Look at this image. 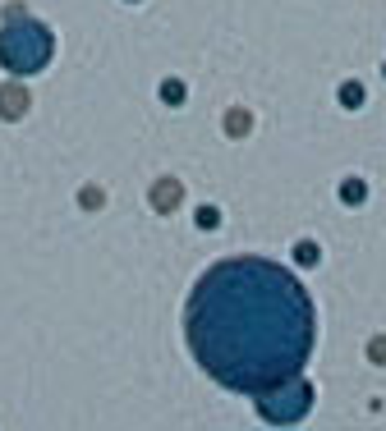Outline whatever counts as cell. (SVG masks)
Returning <instances> with one entry per match:
<instances>
[{
  "instance_id": "6da1fadb",
  "label": "cell",
  "mask_w": 386,
  "mask_h": 431,
  "mask_svg": "<svg viewBox=\"0 0 386 431\" xmlns=\"http://www.w3.org/2000/svg\"><path fill=\"white\" fill-rule=\"evenodd\" d=\"M184 340L211 381L239 395H263L308 362L313 308L276 262L230 257L193 285Z\"/></svg>"
},
{
  "instance_id": "7a4b0ae2",
  "label": "cell",
  "mask_w": 386,
  "mask_h": 431,
  "mask_svg": "<svg viewBox=\"0 0 386 431\" xmlns=\"http://www.w3.org/2000/svg\"><path fill=\"white\" fill-rule=\"evenodd\" d=\"M55 42L37 18L23 14V5L5 9V28H0V65L14 74H37L46 60H51Z\"/></svg>"
},
{
  "instance_id": "3957f363",
  "label": "cell",
  "mask_w": 386,
  "mask_h": 431,
  "mask_svg": "<svg viewBox=\"0 0 386 431\" xmlns=\"http://www.w3.org/2000/svg\"><path fill=\"white\" fill-rule=\"evenodd\" d=\"M253 399H258V413H263L267 422L285 427V422H299V418L308 413V404H313V386L299 381V376H290V381L263 390V395H253Z\"/></svg>"
},
{
  "instance_id": "277c9868",
  "label": "cell",
  "mask_w": 386,
  "mask_h": 431,
  "mask_svg": "<svg viewBox=\"0 0 386 431\" xmlns=\"http://www.w3.org/2000/svg\"><path fill=\"white\" fill-rule=\"evenodd\" d=\"M23 111H28V87L5 83L0 87V120H18Z\"/></svg>"
},
{
  "instance_id": "5b68a950",
  "label": "cell",
  "mask_w": 386,
  "mask_h": 431,
  "mask_svg": "<svg viewBox=\"0 0 386 431\" xmlns=\"http://www.w3.org/2000/svg\"><path fill=\"white\" fill-rule=\"evenodd\" d=\"M180 198H184L180 179H157V184H152V207H157L161 216H166V211H175V207H180Z\"/></svg>"
},
{
  "instance_id": "8992f818",
  "label": "cell",
  "mask_w": 386,
  "mask_h": 431,
  "mask_svg": "<svg viewBox=\"0 0 386 431\" xmlns=\"http://www.w3.org/2000/svg\"><path fill=\"white\" fill-rule=\"evenodd\" d=\"M341 198L350 202V207H359V202L368 198V189H363V179H345V184H341Z\"/></svg>"
},
{
  "instance_id": "52a82bcc",
  "label": "cell",
  "mask_w": 386,
  "mask_h": 431,
  "mask_svg": "<svg viewBox=\"0 0 386 431\" xmlns=\"http://www.w3.org/2000/svg\"><path fill=\"white\" fill-rule=\"evenodd\" d=\"M226 133H230V138H244V133H248V111H230L226 115Z\"/></svg>"
},
{
  "instance_id": "ba28073f",
  "label": "cell",
  "mask_w": 386,
  "mask_h": 431,
  "mask_svg": "<svg viewBox=\"0 0 386 431\" xmlns=\"http://www.w3.org/2000/svg\"><path fill=\"white\" fill-rule=\"evenodd\" d=\"M161 101L180 106V101H184V83H180V78H166V83H161Z\"/></svg>"
},
{
  "instance_id": "9c48e42d",
  "label": "cell",
  "mask_w": 386,
  "mask_h": 431,
  "mask_svg": "<svg viewBox=\"0 0 386 431\" xmlns=\"http://www.w3.org/2000/svg\"><path fill=\"white\" fill-rule=\"evenodd\" d=\"M341 106H345V111H359V106H363V87L359 83H345L341 87Z\"/></svg>"
},
{
  "instance_id": "30bf717a",
  "label": "cell",
  "mask_w": 386,
  "mask_h": 431,
  "mask_svg": "<svg viewBox=\"0 0 386 431\" xmlns=\"http://www.w3.org/2000/svg\"><path fill=\"white\" fill-rule=\"evenodd\" d=\"M198 225H202V230H211V225H221V211H216V207H198Z\"/></svg>"
},
{
  "instance_id": "8fae6325",
  "label": "cell",
  "mask_w": 386,
  "mask_h": 431,
  "mask_svg": "<svg viewBox=\"0 0 386 431\" xmlns=\"http://www.w3.org/2000/svg\"><path fill=\"white\" fill-rule=\"evenodd\" d=\"M106 202V193L96 189V184H88V189H83V207H101Z\"/></svg>"
},
{
  "instance_id": "7c38bea8",
  "label": "cell",
  "mask_w": 386,
  "mask_h": 431,
  "mask_svg": "<svg viewBox=\"0 0 386 431\" xmlns=\"http://www.w3.org/2000/svg\"><path fill=\"white\" fill-rule=\"evenodd\" d=\"M299 262H304V267H313V262H317V248H313V243H299Z\"/></svg>"
},
{
  "instance_id": "4fadbf2b",
  "label": "cell",
  "mask_w": 386,
  "mask_h": 431,
  "mask_svg": "<svg viewBox=\"0 0 386 431\" xmlns=\"http://www.w3.org/2000/svg\"><path fill=\"white\" fill-rule=\"evenodd\" d=\"M373 358H377V362H386V340H373Z\"/></svg>"
}]
</instances>
